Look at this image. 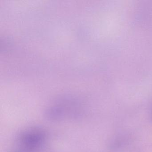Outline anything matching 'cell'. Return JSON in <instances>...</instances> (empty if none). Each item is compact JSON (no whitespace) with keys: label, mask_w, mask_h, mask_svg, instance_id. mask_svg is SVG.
Listing matches in <instances>:
<instances>
[{"label":"cell","mask_w":152,"mask_h":152,"mask_svg":"<svg viewBox=\"0 0 152 152\" xmlns=\"http://www.w3.org/2000/svg\"><path fill=\"white\" fill-rule=\"evenodd\" d=\"M46 132L39 128L30 129L22 132L18 141L23 152H32L39 148L46 139Z\"/></svg>","instance_id":"6da1fadb"},{"label":"cell","mask_w":152,"mask_h":152,"mask_svg":"<svg viewBox=\"0 0 152 152\" xmlns=\"http://www.w3.org/2000/svg\"><path fill=\"white\" fill-rule=\"evenodd\" d=\"M66 107L62 105H55L48 108L45 112V116L48 120L58 121L63 120L66 114Z\"/></svg>","instance_id":"7a4b0ae2"},{"label":"cell","mask_w":152,"mask_h":152,"mask_svg":"<svg viewBox=\"0 0 152 152\" xmlns=\"http://www.w3.org/2000/svg\"><path fill=\"white\" fill-rule=\"evenodd\" d=\"M23 152V151H17V152Z\"/></svg>","instance_id":"3957f363"}]
</instances>
